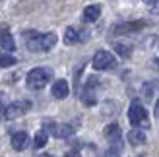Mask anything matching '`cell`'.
Returning a JSON list of instances; mask_svg holds the SVG:
<instances>
[{"label":"cell","mask_w":159,"mask_h":157,"mask_svg":"<svg viewBox=\"0 0 159 157\" xmlns=\"http://www.w3.org/2000/svg\"><path fill=\"white\" fill-rule=\"evenodd\" d=\"M23 39L27 43L29 51H51L54 45H57V35L54 33H35V31H25L23 33Z\"/></svg>","instance_id":"1"},{"label":"cell","mask_w":159,"mask_h":157,"mask_svg":"<svg viewBox=\"0 0 159 157\" xmlns=\"http://www.w3.org/2000/svg\"><path fill=\"white\" fill-rule=\"evenodd\" d=\"M51 78H52V70L41 66V68L31 70V72L27 74V78H25V82H27V85L31 89H41V87H45V85L51 82Z\"/></svg>","instance_id":"2"},{"label":"cell","mask_w":159,"mask_h":157,"mask_svg":"<svg viewBox=\"0 0 159 157\" xmlns=\"http://www.w3.org/2000/svg\"><path fill=\"white\" fill-rule=\"evenodd\" d=\"M128 120L132 126H144V128H149V119H148V113L144 105L140 101H132L130 103V109H128Z\"/></svg>","instance_id":"3"},{"label":"cell","mask_w":159,"mask_h":157,"mask_svg":"<svg viewBox=\"0 0 159 157\" xmlns=\"http://www.w3.org/2000/svg\"><path fill=\"white\" fill-rule=\"evenodd\" d=\"M29 109H31L29 101H14V103H10L4 109V116L8 120H14V119H20L21 114H25Z\"/></svg>","instance_id":"4"},{"label":"cell","mask_w":159,"mask_h":157,"mask_svg":"<svg viewBox=\"0 0 159 157\" xmlns=\"http://www.w3.org/2000/svg\"><path fill=\"white\" fill-rule=\"evenodd\" d=\"M115 66V56L109 51H97L93 56V68L95 70H109Z\"/></svg>","instance_id":"5"},{"label":"cell","mask_w":159,"mask_h":157,"mask_svg":"<svg viewBox=\"0 0 159 157\" xmlns=\"http://www.w3.org/2000/svg\"><path fill=\"white\" fill-rule=\"evenodd\" d=\"M146 27V21L144 20H136V21H124V23H118V25L113 27V33L115 35H124V33H134V31H140Z\"/></svg>","instance_id":"6"},{"label":"cell","mask_w":159,"mask_h":157,"mask_svg":"<svg viewBox=\"0 0 159 157\" xmlns=\"http://www.w3.org/2000/svg\"><path fill=\"white\" fill-rule=\"evenodd\" d=\"M99 83L97 78H89L85 83V89H84V95H82V101H84V105L85 107H93L95 103H97V99H95V85Z\"/></svg>","instance_id":"7"},{"label":"cell","mask_w":159,"mask_h":157,"mask_svg":"<svg viewBox=\"0 0 159 157\" xmlns=\"http://www.w3.org/2000/svg\"><path fill=\"white\" fill-rule=\"evenodd\" d=\"M0 47H2L4 51L12 52L16 49V43H14V37L10 35V31H8V25L6 23H2L0 25Z\"/></svg>","instance_id":"8"},{"label":"cell","mask_w":159,"mask_h":157,"mask_svg":"<svg viewBox=\"0 0 159 157\" xmlns=\"http://www.w3.org/2000/svg\"><path fill=\"white\" fill-rule=\"evenodd\" d=\"M45 126L51 128L52 134L57 136V138H68L70 134H74V128L70 126V124H52V122H47Z\"/></svg>","instance_id":"9"},{"label":"cell","mask_w":159,"mask_h":157,"mask_svg":"<svg viewBox=\"0 0 159 157\" xmlns=\"http://www.w3.org/2000/svg\"><path fill=\"white\" fill-rule=\"evenodd\" d=\"M103 134H105V138L113 146H120V126H118V124H109V126L103 130Z\"/></svg>","instance_id":"10"},{"label":"cell","mask_w":159,"mask_h":157,"mask_svg":"<svg viewBox=\"0 0 159 157\" xmlns=\"http://www.w3.org/2000/svg\"><path fill=\"white\" fill-rule=\"evenodd\" d=\"M68 93H70V87H68L66 80H57L52 83V97L64 99V97H68Z\"/></svg>","instance_id":"11"},{"label":"cell","mask_w":159,"mask_h":157,"mask_svg":"<svg viewBox=\"0 0 159 157\" xmlns=\"http://www.w3.org/2000/svg\"><path fill=\"white\" fill-rule=\"evenodd\" d=\"M128 142L132 146H144L148 142V136H146V132L144 130H140V128H132L128 132Z\"/></svg>","instance_id":"12"},{"label":"cell","mask_w":159,"mask_h":157,"mask_svg":"<svg viewBox=\"0 0 159 157\" xmlns=\"http://www.w3.org/2000/svg\"><path fill=\"white\" fill-rule=\"evenodd\" d=\"M27 142H29V138H27L25 132H16V134L12 136V147H14V150H18V151L25 150Z\"/></svg>","instance_id":"13"},{"label":"cell","mask_w":159,"mask_h":157,"mask_svg":"<svg viewBox=\"0 0 159 157\" xmlns=\"http://www.w3.org/2000/svg\"><path fill=\"white\" fill-rule=\"evenodd\" d=\"M99 16H101V6L99 4H89L84 10V20L85 21H95V20H99Z\"/></svg>","instance_id":"14"},{"label":"cell","mask_w":159,"mask_h":157,"mask_svg":"<svg viewBox=\"0 0 159 157\" xmlns=\"http://www.w3.org/2000/svg\"><path fill=\"white\" fill-rule=\"evenodd\" d=\"M80 33L74 29V27H68L66 29V33H64V43L66 45H76V43H80Z\"/></svg>","instance_id":"15"},{"label":"cell","mask_w":159,"mask_h":157,"mask_svg":"<svg viewBox=\"0 0 159 157\" xmlns=\"http://www.w3.org/2000/svg\"><path fill=\"white\" fill-rule=\"evenodd\" d=\"M115 51L118 56H122V58H130V54H132V47L130 45H124V43H116L115 45Z\"/></svg>","instance_id":"16"},{"label":"cell","mask_w":159,"mask_h":157,"mask_svg":"<svg viewBox=\"0 0 159 157\" xmlns=\"http://www.w3.org/2000/svg\"><path fill=\"white\" fill-rule=\"evenodd\" d=\"M47 140H49V136H47V132H45V130L37 132V134H35V140H33L35 150H41V147H45V146H47Z\"/></svg>","instance_id":"17"},{"label":"cell","mask_w":159,"mask_h":157,"mask_svg":"<svg viewBox=\"0 0 159 157\" xmlns=\"http://www.w3.org/2000/svg\"><path fill=\"white\" fill-rule=\"evenodd\" d=\"M16 56L12 54H0V68H8V66H14L16 64Z\"/></svg>","instance_id":"18"},{"label":"cell","mask_w":159,"mask_h":157,"mask_svg":"<svg viewBox=\"0 0 159 157\" xmlns=\"http://www.w3.org/2000/svg\"><path fill=\"white\" fill-rule=\"evenodd\" d=\"M118 111V105L115 103V101H105V107H103V114L105 116H111V114H115Z\"/></svg>","instance_id":"19"},{"label":"cell","mask_w":159,"mask_h":157,"mask_svg":"<svg viewBox=\"0 0 159 157\" xmlns=\"http://www.w3.org/2000/svg\"><path fill=\"white\" fill-rule=\"evenodd\" d=\"M105 157H120V146H111L105 151Z\"/></svg>","instance_id":"20"},{"label":"cell","mask_w":159,"mask_h":157,"mask_svg":"<svg viewBox=\"0 0 159 157\" xmlns=\"http://www.w3.org/2000/svg\"><path fill=\"white\" fill-rule=\"evenodd\" d=\"M64 157H80V153H78V151L74 150V151H70V153H66Z\"/></svg>","instance_id":"21"},{"label":"cell","mask_w":159,"mask_h":157,"mask_svg":"<svg viewBox=\"0 0 159 157\" xmlns=\"http://www.w3.org/2000/svg\"><path fill=\"white\" fill-rule=\"evenodd\" d=\"M155 116L159 119V99H157V103H155Z\"/></svg>","instance_id":"22"},{"label":"cell","mask_w":159,"mask_h":157,"mask_svg":"<svg viewBox=\"0 0 159 157\" xmlns=\"http://www.w3.org/2000/svg\"><path fill=\"white\" fill-rule=\"evenodd\" d=\"M144 2H146V4H149V6H153V4H155V0H144Z\"/></svg>","instance_id":"23"},{"label":"cell","mask_w":159,"mask_h":157,"mask_svg":"<svg viewBox=\"0 0 159 157\" xmlns=\"http://www.w3.org/2000/svg\"><path fill=\"white\" fill-rule=\"evenodd\" d=\"M41 157H51V155H41Z\"/></svg>","instance_id":"24"},{"label":"cell","mask_w":159,"mask_h":157,"mask_svg":"<svg viewBox=\"0 0 159 157\" xmlns=\"http://www.w3.org/2000/svg\"><path fill=\"white\" fill-rule=\"evenodd\" d=\"M157 64H159V58H157Z\"/></svg>","instance_id":"25"}]
</instances>
